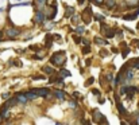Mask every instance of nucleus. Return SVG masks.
Returning a JSON list of instances; mask_svg holds the SVG:
<instances>
[{"label": "nucleus", "mask_w": 139, "mask_h": 125, "mask_svg": "<svg viewBox=\"0 0 139 125\" xmlns=\"http://www.w3.org/2000/svg\"><path fill=\"white\" fill-rule=\"evenodd\" d=\"M93 82H95V79H93V78H89V79H88V81L85 82V86H91Z\"/></svg>", "instance_id": "obj_27"}, {"label": "nucleus", "mask_w": 139, "mask_h": 125, "mask_svg": "<svg viewBox=\"0 0 139 125\" xmlns=\"http://www.w3.org/2000/svg\"><path fill=\"white\" fill-rule=\"evenodd\" d=\"M45 20V15H43V12H37V15H35V22L37 23H42Z\"/></svg>", "instance_id": "obj_7"}, {"label": "nucleus", "mask_w": 139, "mask_h": 125, "mask_svg": "<svg viewBox=\"0 0 139 125\" xmlns=\"http://www.w3.org/2000/svg\"><path fill=\"white\" fill-rule=\"evenodd\" d=\"M126 1H127L128 4H131V6H132V4H136V3H138V0H126Z\"/></svg>", "instance_id": "obj_29"}, {"label": "nucleus", "mask_w": 139, "mask_h": 125, "mask_svg": "<svg viewBox=\"0 0 139 125\" xmlns=\"http://www.w3.org/2000/svg\"><path fill=\"white\" fill-rule=\"evenodd\" d=\"M24 96H26L27 100H35V98L38 97L37 94H34L32 92H27V93H24Z\"/></svg>", "instance_id": "obj_13"}, {"label": "nucleus", "mask_w": 139, "mask_h": 125, "mask_svg": "<svg viewBox=\"0 0 139 125\" xmlns=\"http://www.w3.org/2000/svg\"><path fill=\"white\" fill-rule=\"evenodd\" d=\"M138 1H139V0H138Z\"/></svg>", "instance_id": "obj_45"}, {"label": "nucleus", "mask_w": 139, "mask_h": 125, "mask_svg": "<svg viewBox=\"0 0 139 125\" xmlns=\"http://www.w3.org/2000/svg\"><path fill=\"white\" fill-rule=\"evenodd\" d=\"M46 74H49V75H53L54 74V70H53V67H50V66H43V69H42Z\"/></svg>", "instance_id": "obj_10"}, {"label": "nucleus", "mask_w": 139, "mask_h": 125, "mask_svg": "<svg viewBox=\"0 0 139 125\" xmlns=\"http://www.w3.org/2000/svg\"><path fill=\"white\" fill-rule=\"evenodd\" d=\"M16 100H18V102H20V104H26L28 100L26 98V96L24 94H19L18 97H16Z\"/></svg>", "instance_id": "obj_11"}, {"label": "nucleus", "mask_w": 139, "mask_h": 125, "mask_svg": "<svg viewBox=\"0 0 139 125\" xmlns=\"http://www.w3.org/2000/svg\"><path fill=\"white\" fill-rule=\"evenodd\" d=\"M120 125H127V124H126V122H124V121H122V122H120Z\"/></svg>", "instance_id": "obj_41"}, {"label": "nucleus", "mask_w": 139, "mask_h": 125, "mask_svg": "<svg viewBox=\"0 0 139 125\" xmlns=\"http://www.w3.org/2000/svg\"><path fill=\"white\" fill-rule=\"evenodd\" d=\"M74 42H76L77 44L81 43V38H78V36H74Z\"/></svg>", "instance_id": "obj_34"}, {"label": "nucleus", "mask_w": 139, "mask_h": 125, "mask_svg": "<svg viewBox=\"0 0 139 125\" xmlns=\"http://www.w3.org/2000/svg\"><path fill=\"white\" fill-rule=\"evenodd\" d=\"M57 79H58V78H55L54 75L50 77V82H53V83H55V82H57Z\"/></svg>", "instance_id": "obj_30"}, {"label": "nucleus", "mask_w": 139, "mask_h": 125, "mask_svg": "<svg viewBox=\"0 0 139 125\" xmlns=\"http://www.w3.org/2000/svg\"><path fill=\"white\" fill-rule=\"evenodd\" d=\"M93 94H95V96H97V97H99V96H100V92H99V90H97V89H93Z\"/></svg>", "instance_id": "obj_33"}, {"label": "nucleus", "mask_w": 139, "mask_h": 125, "mask_svg": "<svg viewBox=\"0 0 139 125\" xmlns=\"http://www.w3.org/2000/svg\"><path fill=\"white\" fill-rule=\"evenodd\" d=\"M134 77V71L132 70H127L126 71V79H131Z\"/></svg>", "instance_id": "obj_20"}, {"label": "nucleus", "mask_w": 139, "mask_h": 125, "mask_svg": "<svg viewBox=\"0 0 139 125\" xmlns=\"http://www.w3.org/2000/svg\"><path fill=\"white\" fill-rule=\"evenodd\" d=\"M93 18H95V20H99V22H103V19H104V18H103L101 15H99V14L93 15Z\"/></svg>", "instance_id": "obj_25"}, {"label": "nucleus", "mask_w": 139, "mask_h": 125, "mask_svg": "<svg viewBox=\"0 0 139 125\" xmlns=\"http://www.w3.org/2000/svg\"><path fill=\"white\" fill-rule=\"evenodd\" d=\"M51 42H53V35L47 34V35H46V47H47V49L51 46Z\"/></svg>", "instance_id": "obj_12"}, {"label": "nucleus", "mask_w": 139, "mask_h": 125, "mask_svg": "<svg viewBox=\"0 0 139 125\" xmlns=\"http://www.w3.org/2000/svg\"><path fill=\"white\" fill-rule=\"evenodd\" d=\"M136 28H138V30H139V23H138V24H136Z\"/></svg>", "instance_id": "obj_43"}, {"label": "nucleus", "mask_w": 139, "mask_h": 125, "mask_svg": "<svg viewBox=\"0 0 139 125\" xmlns=\"http://www.w3.org/2000/svg\"><path fill=\"white\" fill-rule=\"evenodd\" d=\"M91 14H92L91 7H86V8H85V11H84V15H91Z\"/></svg>", "instance_id": "obj_26"}, {"label": "nucleus", "mask_w": 139, "mask_h": 125, "mask_svg": "<svg viewBox=\"0 0 139 125\" xmlns=\"http://www.w3.org/2000/svg\"><path fill=\"white\" fill-rule=\"evenodd\" d=\"M31 92L34 93V94H37L38 97H39V96H41V97H46V96H49L50 90L46 89V87H39V89H32Z\"/></svg>", "instance_id": "obj_3"}, {"label": "nucleus", "mask_w": 139, "mask_h": 125, "mask_svg": "<svg viewBox=\"0 0 139 125\" xmlns=\"http://www.w3.org/2000/svg\"><path fill=\"white\" fill-rule=\"evenodd\" d=\"M78 20H80V18L77 16V15H74L73 16V23H78Z\"/></svg>", "instance_id": "obj_31"}, {"label": "nucleus", "mask_w": 139, "mask_h": 125, "mask_svg": "<svg viewBox=\"0 0 139 125\" xmlns=\"http://www.w3.org/2000/svg\"><path fill=\"white\" fill-rule=\"evenodd\" d=\"M105 36H107V38H112L113 35H115V32H113V30H111V28H107V30H105Z\"/></svg>", "instance_id": "obj_16"}, {"label": "nucleus", "mask_w": 139, "mask_h": 125, "mask_svg": "<svg viewBox=\"0 0 139 125\" xmlns=\"http://www.w3.org/2000/svg\"><path fill=\"white\" fill-rule=\"evenodd\" d=\"M50 62L57 66L64 65L65 63V53H55V54H53L51 58H50Z\"/></svg>", "instance_id": "obj_1"}, {"label": "nucleus", "mask_w": 139, "mask_h": 125, "mask_svg": "<svg viewBox=\"0 0 139 125\" xmlns=\"http://www.w3.org/2000/svg\"><path fill=\"white\" fill-rule=\"evenodd\" d=\"M84 31H85V28H84V27H81V26H78V27L76 28V32H77V34H80V35H81V34H84Z\"/></svg>", "instance_id": "obj_23"}, {"label": "nucleus", "mask_w": 139, "mask_h": 125, "mask_svg": "<svg viewBox=\"0 0 139 125\" xmlns=\"http://www.w3.org/2000/svg\"><path fill=\"white\" fill-rule=\"evenodd\" d=\"M37 1L41 4V6H42V4H45V1H46V0H37Z\"/></svg>", "instance_id": "obj_38"}, {"label": "nucleus", "mask_w": 139, "mask_h": 125, "mask_svg": "<svg viewBox=\"0 0 139 125\" xmlns=\"http://www.w3.org/2000/svg\"><path fill=\"white\" fill-rule=\"evenodd\" d=\"M10 114H8V108L5 106V104L1 106V118H7Z\"/></svg>", "instance_id": "obj_8"}, {"label": "nucleus", "mask_w": 139, "mask_h": 125, "mask_svg": "<svg viewBox=\"0 0 139 125\" xmlns=\"http://www.w3.org/2000/svg\"><path fill=\"white\" fill-rule=\"evenodd\" d=\"M73 12H74V10H73L72 7H66V14H65V16H66V18H69L70 15L73 14Z\"/></svg>", "instance_id": "obj_18"}, {"label": "nucleus", "mask_w": 139, "mask_h": 125, "mask_svg": "<svg viewBox=\"0 0 139 125\" xmlns=\"http://www.w3.org/2000/svg\"><path fill=\"white\" fill-rule=\"evenodd\" d=\"M16 102H18L16 97H15V98H11L10 101H7V102H5V106H7V108H10V106H14V105H15Z\"/></svg>", "instance_id": "obj_14"}, {"label": "nucleus", "mask_w": 139, "mask_h": 125, "mask_svg": "<svg viewBox=\"0 0 139 125\" xmlns=\"http://www.w3.org/2000/svg\"><path fill=\"white\" fill-rule=\"evenodd\" d=\"M69 105H70V108H76V106H77L74 101H70V102H69Z\"/></svg>", "instance_id": "obj_35"}, {"label": "nucleus", "mask_w": 139, "mask_h": 125, "mask_svg": "<svg viewBox=\"0 0 139 125\" xmlns=\"http://www.w3.org/2000/svg\"><path fill=\"white\" fill-rule=\"evenodd\" d=\"M18 34H19L18 28H8L7 30V36H10V38H15Z\"/></svg>", "instance_id": "obj_5"}, {"label": "nucleus", "mask_w": 139, "mask_h": 125, "mask_svg": "<svg viewBox=\"0 0 139 125\" xmlns=\"http://www.w3.org/2000/svg\"><path fill=\"white\" fill-rule=\"evenodd\" d=\"M1 97H3V100H7V98H10V93H4V94H3Z\"/></svg>", "instance_id": "obj_32"}, {"label": "nucleus", "mask_w": 139, "mask_h": 125, "mask_svg": "<svg viewBox=\"0 0 139 125\" xmlns=\"http://www.w3.org/2000/svg\"><path fill=\"white\" fill-rule=\"evenodd\" d=\"M91 53V47L89 46H85L84 49H82V54H89Z\"/></svg>", "instance_id": "obj_24"}, {"label": "nucleus", "mask_w": 139, "mask_h": 125, "mask_svg": "<svg viewBox=\"0 0 139 125\" xmlns=\"http://www.w3.org/2000/svg\"><path fill=\"white\" fill-rule=\"evenodd\" d=\"M105 6H107V8H115L116 7V1L115 0H105Z\"/></svg>", "instance_id": "obj_9"}, {"label": "nucleus", "mask_w": 139, "mask_h": 125, "mask_svg": "<svg viewBox=\"0 0 139 125\" xmlns=\"http://www.w3.org/2000/svg\"><path fill=\"white\" fill-rule=\"evenodd\" d=\"M59 75H61V78H65V77H69L70 73L66 70V69H62V70L59 71Z\"/></svg>", "instance_id": "obj_17"}, {"label": "nucleus", "mask_w": 139, "mask_h": 125, "mask_svg": "<svg viewBox=\"0 0 139 125\" xmlns=\"http://www.w3.org/2000/svg\"><path fill=\"white\" fill-rule=\"evenodd\" d=\"M95 42H96L97 44H107L108 43L107 40H103V39L99 38V36H96V38H95Z\"/></svg>", "instance_id": "obj_19"}, {"label": "nucleus", "mask_w": 139, "mask_h": 125, "mask_svg": "<svg viewBox=\"0 0 139 125\" xmlns=\"http://www.w3.org/2000/svg\"><path fill=\"white\" fill-rule=\"evenodd\" d=\"M95 1H96V3H99V4H101V3L104 1V0H95Z\"/></svg>", "instance_id": "obj_40"}, {"label": "nucleus", "mask_w": 139, "mask_h": 125, "mask_svg": "<svg viewBox=\"0 0 139 125\" xmlns=\"http://www.w3.org/2000/svg\"><path fill=\"white\" fill-rule=\"evenodd\" d=\"M135 43H136V44H138V46H139V42H138V40H135Z\"/></svg>", "instance_id": "obj_42"}, {"label": "nucleus", "mask_w": 139, "mask_h": 125, "mask_svg": "<svg viewBox=\"0 0 139 125\" xmlns=\"http://www.w3.org/2000/svg\"><path fill=\"white\" fill-rule=\"evenodd\" d=\"M100 55H101V57H107L108 53H107V51H100Z\"/></svg>", "instance_id": "obj_36"}, {"label": "nucleus", "mask_w": 139, "mask_h": 125, "mask_svg": "<svg viewBox=\"0 0 139 125\" xmlns=\"http://www.w3.org/2000/svg\"><path fill=\"white\" fill-rule=\"evenodd\" d=\"M93 121L97 122V124H100V122H105V124H108L105 117H103V114L100 113L99 110H95V112H93Z\"/></svg>", "instance_id": "obj_4"}, {"label": "nucleus", "mask_w": 139, "mask_h": 125, "mask_svg": "<svg viewBox=\"0 0 139 125\" xmlns=\"http://www.w3.org/2000/svg\"><path fill=\"white\" fill-rule=\"evenodd\" d=\"M82 42H84L86 46H89V42H88V39H82Z\"/></svg>", "instance_id": "obj_39"}, {"label": "nucleus", "mask_w": 139, "mask_h": 125, "mask_svg": "<svg viewBox=\"0 0 139 125\" xmlns=\"http://www.w3.org/2000/svg\"><path fill=\"white\" fill-rule=\"evenodd\" d=\"M7 125H10V124H7Z\"/></svg>", "instance_id": "obj_44"}, {"label": "nucleus", "mask_w": 139, "mask_h": 125, "mask_svg": "<svg viewBox=\"0 0 139 125\" xmlns=\"http://www.w3.org/2000/svg\"><path fill=\"white\" fill-rule=\"evenodd\" d=\"M136 92H138V89H136L135 86H130V87L123 86L122 89H120V94H127L128 97H132Z\"/></svg>", "instance_id": "obj_2"}, {"label": "nucleus", "mask_w": 139, "mask_h": 125, "mask_svg": "<svg viewBox=\"0 0 139 125\" xmlns=\"http://www.w3.org/2000/svg\"><path fill=\"white\" fill-rule=\"evenodd\" d=\"M128 54H130V49H128V47H126V49L122 51V57H123V58H126Z\"/></svg>", "instance_id": "obj_22"}, {"label": "nucleus", "mask_w": 139, "mask_h": 125, "mask_svg": "<svg viewBox=\"0 0 139 125\" xmlns=\"http://www.w3.org/2000/svg\"><path fill=\"white\" fill-rule=\"evenodd\" d=\"M54 96H55L57 98H59V100H64L65 98L64 92H61V90H55V92H54Z\"/></svg>", "instance_id": "obj_15"}, {"label": "nucleus", "mask_w": 139, "mask_h": 125, "mask_svg": "<svg viewBox=\"0 0 139 125\" xmlns=\"http://www.w3.org/2000/svg\"><path fill=\"white\" fill-rule=\"evenodd\" d=\"M138 15H139V11L136 10V11H135V12H132V14H128V15H124V16H123V19H124V20H134V19H135L136 16H138Z\"/></svg>", "instance_id": "obj_6"}, {"label": "nucleus", "mask_w": 139, "mask_h": 125, "mask_svg": "<svg viewBox=\"0 0 139 125\" xmlns=\"http://www.w3.org/2000/svg\"><path fill=\"white\" fill-rule=\"evenodd\" d=\"M116 106H118V109H119V112H120V113H124V112H126V110H124V108H123V104L120 102V101H118V102H116Z\"/></svg>", "instance_id": "obj_21"}, {"label": "nucleus", "mask_w": 139, "mask_h": 125, "mask_svg": "<svg viewBox=\"0 0 139 125\" xmlns=\"http://www.w3.org/2000/svg\"><path fill=\"white\" fill-rule=\"evenodd\" d=\"M53 38H55L57 40H61V36H59V35H57V34H55V35H53Z\"/></svg>", "instance_id": "obj_37"}, {"label": "nucleus", "mask_w": 139, "mask_h": 125, "mask_svg": "<svg viewBox=\"0 0 139 125\" xmlns=\"http://www.w3.org/2000/svg\"><path fill=\"white\" fill-rule=\"evenodd\" d=\"M107 28H108V27H107V26H105V24H104V23L101 22V26H100V30H101V32H103V34L105 32V30H107Z\"/></svg>", "instance_id": "obj_28"}]
</instances>
